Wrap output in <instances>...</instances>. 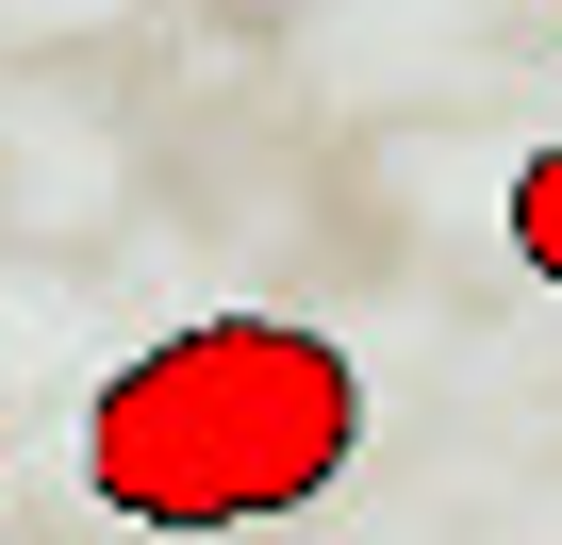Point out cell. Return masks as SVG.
<instances>
[{"mask_svg": "<svg viewBox=\"0 0 562 545\" xmlns=\"http://www.w3.org/2000/svg\"><path fill=\"white\" fill-rule=\"evenodd\" d=\"M364 446V381L331 331L299 315H199L166 348H133L83 413V479L100 512L199 545V529H265V512H315Z\"/></svg>", "mask_w": 562, "mask_h": 545, "instance_id": "cell-1", "label": "cell"}, {"mask_svg": "<svg viewBox=\"0 0 562 545\" xmlns=\"http://www.w3.org/2000/svg\"><path fill=\"white\" fill-rule=\"evenodd\" d=\"M513 248L562 282V149H529V166H513Z\"/></svg>", "mask_w": 562, "mask_h": 545, "instance_id": "cell-2", "label": "cell"}]
</instances>
